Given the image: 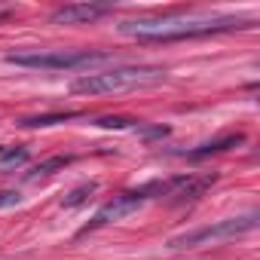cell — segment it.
<instances>
[{
  "label": "cell",
  "mask_w": 260,
  "mask_h": 260,
  "mask_svg": "<svg viewBox=\"0 0 260 260\" xmlns=\"http://www.w3.org/2000/svg\"><path fill=\"white\" fill-rule=\"evenodd\" d=\"M251 22L242 19H187V16H162V19H141V22H125L119 25L122 34H132L144 43H169L184 37H205L220 34L233 28H248Z\"/></svg>",
  "instance_id": "1"
},
{
  "label": "cell",
  "mask_w": 260,
  "mask_h": 260,
  "mask_svg": "<svg viewBox=\"0 0 260 260\" xmlns=\"http://www.w3.org/2000/svg\"><path fill=\"white\" fill-rule=\"evenodd\" d=\"M166 80L162 68H110V71H92L71 83L74 95H113V92H132L147 89Z\"/></svg>",
  "instance_id": "2"
},
{
  "label": "cell",
  "mask_w": 260,
  "mask_h": 260,
  "mask_svg": "<svg viewBox=\"0 0 260 260\" xmlns=\"http://www.w3.org/2000/svg\"><path fill=\"white\" fill-rule=\"evenodd\" d=\"M175 184H178V178H172V181H153V184H144V187H138V190H128V193L113 196L107 205H101V208L95 211L92 223H86V226L80 230V236H86V233H92V230H101V226H107V223H113V220L128 217L132 211H138L147 199H153V196H172V193H175Z\"/></svg>",
  "instance_id": "3"
},
{
  "label": "cell",
  "mask_w": 260,
  "mask_h": 260,
  "mask_svg": "<svg viewBox=\"0 0 260 260\" xmlns=\"http://www.w3.org/2000/svg\"><path fill=\"white\" fill-rule=\"evenodd\" d=\"M10 64L19 68H34V71H77V68H95V64H107L110 55L107 52H71V49H55V52H10L7 55Z\"/></svg>",
  "instance_id": "4"
},
{
  "label": "cell",
  "mask_w": 260,
  "mask_h": 260,
  "mask_svg": "<svg viewBox=\"0 0 260 260\" xmlns=\"http://www.w3.org/2000/svg\"><path fill=\"white\" fill-rule=\"evenodd\" d=\"M257 226V211H248L242 217H226L220 223L193 230V233H181L175 239H169V248H190V245H205V242H230L236 236H245Z\"/></svg>",
  "instance_id": "5"
},
{
  "label": "cell",
  "mask_w": 260,
  "mask_h": 260,
  "mask_svg": "<svg viewBox=\"0 0 260 260\" xmlns=\"http://www.w3.org/2000/svg\"><path fill=\"white\" fill-rule=\"evenodd\" d=\"M113 10V4H95V0H86V4H68V7H58L49 22L52 25H86V22H95L101 16H107Z\"/></svg>",
  "instance_id": "6"
},
{
  "label": "cell",
  "mask_w": 260,
  "mask_h": 260,
  "mask_svg": "<svg viewBox=\"0 0 260 260\" xmlns=\"http://www.w3.org/2000/svg\"><path fill=\"white\" fill-rule=\"evenodd\" d=\"M245 138L242 135H226V138H217V141H208V144H202V147H196L193 153H190V159H202V156H211V153H220V150H230V147H236V144H242Z\"/></svg>",
  "instance_id": "7"
},
{
  "label": "cell",
  "mask_w": 260,
  "mask_h": 260,
  "mask_svg": "<svg viewBox=\"0 0 260 260\" xmlns=\"http://www.w3.org/2000/svg\"><path fill=\"white\" fill-rule=\"evenodd\" d=\"M95 190H98V184H95V181H89V184H80V187H74V190H71V193L61 199V205H64V208H77V205H83V202H86V199H89Z\"/></svg>",
  "instance_id": "8"
},
{
  "label": "cell",
  "mask_w": 260,
  "mask_h": 260,
  "mask_svg": "<svg viewBox=\"0 0 260 260\" xmlns=\"http://www.w3.org/2000/svg\"><path fill=\"white\" fill-rule=\"evenodd\" d=\"M77 113H43V116H28L22 119L25 128H40V125H55V122H64V119H74Z\"/></svg>",
  "instance_id": "9"
},
{
  "label": "cell",
  "mask_w": 260,
  "mask_h": 260,
  "mask_svg": "<svg viewBox=\"0 0 260 260\" xmlns=\"http://www.w3.org/2000/svg\"><path fill=\"white\" fill-rule=\"evenodd\" d=\"M64 166H71V156H52V159H46V162H40L34 172H28V178H40V175H52V172H58V169H64Z\"/></svg>",
  "instance_id": "10"
},
{
  "label": "cell",
  "mask_w": 260,
  "mask_h": 260,
  "mask_svg": "<svg viewBox=\"0 0 260 260\" xmlns=\"http://www.w3.org/2000/svg\"><path fill=\"white\" fill-rule=\"evenodd\" d=\"M25 159H28V150H25V147H19V150H0V166H4V169L19 166V162H25Z\"/></svg>",
  "instance_id": "11"
},
{
  "label": "cell",
  "mask_w": 260,
  "mask_h": 260,
  "mask_svg": "<svg viewBox=\"0 0 260 260\" xmlns=\"http://www.w3.org/2000/svg\"><path fill=\"white\" fill-rule=\"evenodd\" d=\"M135 119H128V116H101L98 119V125L101 128H128Z\"/></svg>",
  "instance_id": "12"
},
{
  "label": "cell",
  "mask_w": 260,
  "mask_h": 260,
  "mask_svg": "<svg viewBox=\"0 0 260 260\" xmlns=\"http://www.w3.org/2000/svg\"><path fill=\"white\" fill-rule=\"evenodd\" d=\"M19 202H22V196L16 190H0V208H13Z\"/></svg>",
  "instance_id": "13"
},
{
  "label": "cell",
  "mask_w": 260,
  "mask_h": 260,
  "mask_svg": "<svg viewBox=\"0 0 260 260\" xmlns=\"http://www.w3.org/2000/svg\"><path fill=\"white\" fill-rule=\"evenodd\" d=\"M144 138H166L169 135V125H153V128H138Z\"/></svg>",
  "instance_id": "14"
},
{
  "label": "cell",
  "mask_w": 260,
  "mask_h": 260,
  "mask_svg": "<svg viewBox=\"0 0 260 260\" xmlns=\"http://www.w3.org/2000/svg\"><path fill=\"white\" fill-rule=\"evenodd\" d=\"M4 19H7V13H0V22H4Z\"/></svg>",
  "instance_id": "15"
}]
</instances>
